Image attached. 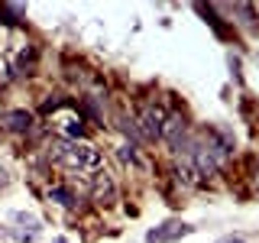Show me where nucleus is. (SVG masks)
Listing matches in <instances>:
<instances>
[{
    "instance_id": "423d86ee",
    "label": "nucleus",
    "mask_w": 259,
    "mask_h": 243,
    "mask_svg": "<svg viewBox=\"0 0 259 243\" xmlns=\"http://www.w3.org/2000/svg\"><path fill=\"white\" fill-rule=\"evenodd\" d=\"M185 136H188V133H185V120H182V113H172V117H165V124H162V140L172 146L175 152L182 149L185 143H188Z\"/></svg>"
},
{
    "instance_id": "0eeeda50",
    "label": "nucleus",
    "mask_w": 259,
    "mask_h": 243,
    "mask_svg": "<svg viewBox=\"0 0 259 243\" xmlns=\"http://www.w3.org/2000/svg\"><path fill=\"white\" fill-rule=\"evenodd\" d=\"M0 127L10 130V133H26L32 127V113L29 110H7V113H0Z\"/></svg>"
},
{
    "instance_id": "f03ea898",
    "label": "nucleus",
    "mask_w": 259,
    "mask_h": 243,
    "mask_svg": "<svg viewBox=\"0 0 259 243\" xmlns=\"http://www.w3.org/2000/svg\"><path fill=\"white\" fill-rule=\"evenodd\" d=\"M52 124L59 130V140H81L84 136V120H81V110H75L71 104H65L52 113Z\"/></svg>"
},
{
    "instance_id": "2eb2a0df",
    "label": "nucleus",
    "mask_w": 259,
    "mask_h": 243,
    "mask_svg": "<svg viewBox=\"0 0 259 243\" xmlns=\"http://www.w3.org/2000/svg\"><path fill=\"white\" fill-rule=\"evenodd\" d=\"M256 188H259V172H256Z\"/></svg>"
},
{
    "instance_id": "20e7f679",
    "label": "nucleus",
    "mask_w": 259,
    "mask_h": 243,
    "mask_svg": "<svg viewBox=\"0 0 259 243\" xmlns=\"http://www.w3.org/2000/svg\"><path fill=\"white\" fill-rule=\"evenodd\" d=\"M191 230H194L191 224H182V221H165V224L152 227V230L146 233V243H175V240L188 237Z\"/></svg>"
},
{
    "instance_id": "1a4fd4ad",
    "label": "nucleus",
    "mask_w": 259,
    "mask_h": 243,
    "mask_svg": "<svg viewBox=\"0 0 259 243\" xmlns=\"http://www.w3.org/2000/svg\"><path fill=\"white\" fill-rule=\"evenodd\" d=\"M0 16H4V23L16 26V23L26 20V7H20V4H0Z\"/></svg>"
},
{
    "instance_id": "4468645a",
    "label": "nucleus",
    "mask_w": 259,
    "mask_h": 243,
    "mask_svg": "<svg viewBox=\"0 0 259 243\" xmlns=\"http://www.w3.org/2000/svg\"><path fill=\"white\" fill-rule=\"evenodd\" d=\"M221 243H243V240H237V237H227V240H221Z\"/></svg>"
},
{
    "instance_id": "f257e3e1",
    "label": "nucleus",
    "mask_w": 259,
    "mask_h": 243,
    "mask_svg": "<svg viewBox=\"0 0 259 243\" xmlns=\"http://www.w3.org/2000/svg\"><path fill=\"white\" fill-rule=\"evenodd\" d=\"M46 156L52 162H62L65 169H71V172H101L104 169V159H101V149L91 146L88 140H55L49 143Z\"/></svg>"
},
{
    "instance_id": "7ed1b4c3",
    "label": "nucleus",
    "mask_w": 259,
    "mask_h": 243,
    "mask_svg": "<svg viewBox=\"0 0 259 243\" xmlns=\"http://www.w3.org/2000/svg\"><path fill=\"white\" fill-rule=\"evenodd\" d=\"M162 124H165V110H162L159 104H146V107L140 110V120H136L140 133H143L149 143L162 140Z\"/></svg>"
},
{
    "instance_id": "6e6552de",
    "label": "nucleus",
    "mask_w": 259,
    "mask_h": 243,
    "mask_svg": "<svg viewBox=\"0 0 259 243\" xmlns=\"http://www.w3.org/2000/svg\"><path fill=\"white\" fill-rule=\"evenodd\" d=\"M49 201H55V205H62V208H75L78 205L75 191H71V188H62V185H52V188H49Z\"/></svg>"
},
{
    "instance_id": "9b49d317",
    "label": "nucleus",
    "mask_w": 259,
    "mask_h": 243,
    "mask_svg": "<svg viewBox=\"0 0 259 243\" xmlns=\"http://www.w3.org/2000/svg\"><path fill=\"white\" fill-rule=\"evenodd\" d=\"M117 156H120V162H123V166H136V146H133V143L120 146V149H117Z\"/></svg>"
},
{
    "instance_id": "ddd939ff",
    "label": "nucleus",
    "mask_w": 259,
    "mask_h": 243,
    "mask_svg": "<svg viewBox=\"0 0 259 243\" xmlns=\"http://www.w3.org/2000/svg\"><path fill=\"white\" fill-rule=\"evenodd\" d=\"M7 182H10V172H7V169H4V166H0V188H4V185H7Z\"/></svg>"
},
{
    "instance_id": "39448f33",
    "label": "nucleus",
    "mask_w": 259,
    "mask_h": 243,
    "mask_svg": "<svg viewBox=\"0 0 259 243\" xmlns=\"http://www.w3.org/2000/svg\"><path fill=\"white\" fill-rule=\"evenodd\" d=\"M113 198H117V188H113V178L104 172H94V178H91V201H97V205H113Z\"/></svg>"
},
{
    "instance_id": "f8f14e48",
    "label": "nucleus",
    "mask_w": 259,
    "mask_h": 243,
    "mask_svg": "<svg viewBox=\"0 0 259 243\" xmlns=\"http://www.w3.org/2000/svg\"><path fill=\"white\" fill-rule=\"evenodd\" d=\"M175 178H178L182 185H191V182H194V172H191L188 166H178V169H175Z\"/></svg>"
},
{
    "instance_id": "9d476101",
    "label": "nucleus",
    "mask_w": 259,
    "mask_h": 243,
    "mask_svg": "<svg viewBox=\"0 0 259 243\" xmlns=\"http://www.w3.org/2000/svg\"><path fill=\"white\" fill-rule=\"evenodd\" d=\"M233 13H237L240 16V26H246L249 32H259V26H256V16H253V7H249V4H237V7H233Z\"/></svg>"
}]
</instances>
